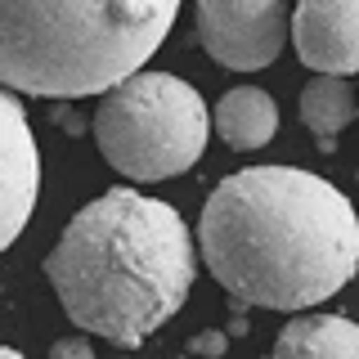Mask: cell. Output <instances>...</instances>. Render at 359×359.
I'll return each mask as SVG.
<instances>
[{
	"instance_id": "2",
	"label": "cell",
	"mask_w": 359,
	"mask_h": 359,
	"mask_svg": "<svg viewBox=\"0 0 359 359\" xmlns=\"http://www.w3.org/2000/svg\"><path fill=\"white\" fill-rule=\"evenodd\" d=\"M198 247L171 202L108 189L63 224L45 278L76 328L140 346L189 301Z\"/></svg>"
},
{
	"instance_id": "9",
	"label": "cell",
	"mask_w": 359,
	"mask_h": 359,
	"mask_svg": "<svg viewBox=\"0 0 359 359\" xmlns=\"http://www.w3.org/2000/svg\"><path fill=\"white\" fill-rule=\"evenodd\" d=\"M216 130L233 153L265 149L278 135V104L261 86H238L216 104Z\"/></svg>"
},
{
	"instance_id": "6",
	"label": "cell",
	"mask_w": 359,
	"mask_h": 359,
	"mask_svg": "<svg viewBox=\"0 0 359 359\" xmlns=\"http://www.w3.org/2000/svg\"><path fill=\"white\" fill-rule=\"evenodd\" d=\"M292 45L319 76L359 72V0H292Z\"/></svg>"
},
{
	"instance_id": "5",
	"label": "cell",
	"mask_w": 359,
	"mask_h": 359,
	"mask_svg": "<svg viewBox=\"0 0 359 359\" xmlns=\"http://www.w3.org/2000/svg\"><path fill=\"white\" fill-rule=\"evenodd\" d=\"M287 0H198V41L220 67L256 72L283 54Z\"/></svg>"
},
{
	"instance_id": "1",
	"label": "cell",
	"mask_w": 359,
	"mask_h": 359,
	"mask_svg": "<svg viewBox=\"0 0 359 359\" xmlns=\"http://www.w3.org/2000/svg\"><path fill=\"white\" fill-rule=\"evenodd\" d=\"M198 252L243 306L306 310L359 269V216L337 184L301 166H252L211 189Z\"/></svg>"
},
{
	"instance_id": "11",
	"label": "cell",
	"mask_w": 359,
	"mask_h": 359,
	"mask_svg": "<svg viewBox=\"0 0 359 359\" xmlns=\"http://www.w3.org/2000/svg\"><path fill=\"white\" fill-rule=\"evenodd\" d=\"M50 359H95V346L86 337H59L50 346Z\"/></svg>"
},
{
	"instance_id": "10",
	"label": "cell",
	"mask_w": 359,
	"mask_h": 359,
	"mask_svg": "<svg viewBox=\"0 0 359 359\" xmlns=\"http://www.w3.org/2000/svg\"><path fill=\"white\" fill-rule=\"evenodd\" d=\"M359 117V95L351 86V76H314L301 90V121L306 130L319 140L323 153L337 149V135Z\"/></svg>"
},
{
	"instance_id": "4",
	"label": "cell",
	"mask_w": 359,
	"mask_h": 359,
	"mask_svg": "<svg viewBox=\"0 0 359 359\" xmlns=\"http://www.w3.org/2000/svg\"><path fill=\"white\" fill-rule=\"evenodd\" d=\"M211 112L189 81L171 72H135L95 108V140L126 180H171L202 157Z\"/></svg>"
},
{
	"instance_id": "7",
	"label": "cell",
	"mask_w": 359,
	"mask_h": 359,
	"mask_svg": "<svg viewBox=\"0 0 359 359\" xmlns=\"http://www.w3.org/2000/svg\"><path fill=\"white\" fill-rule=\"evenodd\" d=\"M0 117H5V243H14L41 194V153L14 90L0 95Z\"/></svg>"
},
{
	"instance_id": "12",
	"label": "cell",
	"mask_w": 359,
	"mask_h": 359,
	"mask_svg": "<svg viewBox=\"0 0 359 359\" xmlns=\"http://www.w3.org/2000/svg\"><path fill=\"white\" fill-rule=\"evenodd\" d=\"M0 359H22V355L14 351V346H9V351H5V355H0Z\"/></svg>"
},
{
	"instance_id": "3",
	"label": "cell",
	"mask_w": 359,
	"mask_h": 359,
	"mask_svg": "<svg viewBox=\"0 0 359 359\" xmlns=\"http://www.w3.org/2000/svg\"><path fill=\"white\" fill-rule=\"evenodd\" d=\"M180 0H0V72L45 99L108 95L144 72Z\"/></svg>"
},
{
	"instance_id": "8",
	"label": "cell",
	"mask_w": 359,
	"mask_h": 359,
	"mask_svg": "<svg viewBox=\"0 0 359 359\" xmlns=\"http://www.w3.org/2000/svg\"><path fill=\"white\" fill-rule=\"evenodd\" d=\"M269 359H359V323L341 314H301L274 337Z\"/></svg>"
}]
</instances>
